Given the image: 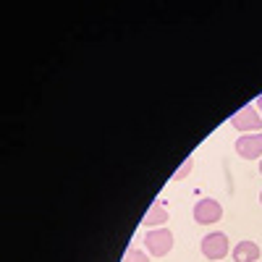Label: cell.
Masks as SVG:
<instances>
[{"mask_svg":"<svg viewBox=\"0 0 262 262\" xmlns=\"http://www.w3.org/2000/svg\"><path fill=\"white\" fill-rule=\"evenodd\" d=\"M123 262H149V257H147V252H142L139 247H131V249L126 252Z\"/></svg>","mask_w":262,"mask_h":262,"instance_id":"cell-8","label":"cell"},{"mask_svg":"<svg viewBox=\"0 0 262 262\" xmlns=\"http://www.w3.org/2000/svg\"><path fill=\"white\" fill-rule=\"evenodd\" d=\"M223 217V207L217 200H200L194 205V221L200 226H212Z\"/></svg>","mask_w":262,"mask_h":262,"instance_id":"cell-4","label":"cell"},{"mask_svg":"<svg viewBox=\"0 0 262 262\" xmlns=\"http://www.w3.org/2000/svg\"><path fill=\"white\" fill-rule=\"evenodd\" d=\"M231 126L238 128V131H244V134H259V128H262V116H259L257 107L244 105V107H238V111L231 116Z\"/></svg>","mask_w":262,"mask_h":262,"instance_id":"cell-2","label":"cell"},{"mask_svg":"<svg viewBox=\"0 0 262 262\" xmlns=\"http://www.w3.org/2000/svg\"><path fill=\"white\" fill-rule=\"evenodd\" d=\"M259 259V247L254 242H238L233 247V262H257Z\"/></svg>","mask_w":262,"mask_h":262,"instance_id":"cell-6","label":"cell"},{"mask_svg":"<svg viewBox=\"0 0 262 262\" xmlns=\"http://www.w3.org/2000/svg\"><path fill=\"white\" fill-rule=\"evenodd\" d=\"M202 254H205L207 259H212V262L223 259V257L228 254V236H226L223 231L207 233V236L202 238Z\"/></svg>","mask_w":262,"mask_h":262,"instance_id":"cell-3","label":"cell"},{"mask_svg":"<svg viewBox=\"0 0 262 262\" xmlns=\"http://www.w3.org/2000/svg\"><path fill=\"white\" fill-rule=\"evenodd\" d=\"M144 247L152 257H165L173 249V233L168 228H152L144 233Z\"/></svg>","mask_w":262,"mask_h":262,"instance_id":"cell-1","label":"cell"},{"mask_svg":"<svg viewBox=\"0 0 262 262\" xmlns=\"http://www.w3.org/2000/svg\"><path fill=\"white\" fill-rule=\"evenodd\" d=\"M191 168H194V158H186V160H184V165H181L176 173H173V181H181L184 176H189Z\"/></svg>","mask_w":262,"mask_h":262,"instance_id":"cell-9","label":"cell"},{"mask_svg":"<svg viewBox=\"0 0 262 262\" xmlns=\"http://www.w3.org/2000/svg\"><path fill=\"white\" fill-rule=\"evenodd\" d=\"M168 223V210L160 205V202H155L149 207V212H147V217H144V226H149V231L152 228H158V226H165Z\"/></svg>","mask_w":262,"mask_h":262,"instance_id":"cell-7","label":"cell"},{"mask_svg":"<svg viewBox=\"0 0 262 262\" xmlns=\"http://www.w3.org/2000/svg\"><path fill=\"white\" fill-rule=\"evenodd\" d=\"M236 152L244 160H257L262 158V131L259 134H242L236 139Z\"/></svg>","mask_w":262,"mask_h":262,"instance_id":"cell-5","label":"cell"},{"mask_svg":"<svg viewBox=\"0 0 262 262\" xmlns=\"http://www.w3.org/2000/svg\"><path fill=\"white\" fill-rule=\"evenodd\" d=\"M259 173H262V160H259Z\"/></svg>","mask_w":262,"mask_h":262,"instance_id":"cell-11","label":"cell"},{"mask_svg":"<svg viewBox=\"0 0 262 262\" xmlns=\"http://www.w3.org/2000/svg\"><path fill=\"white\" fill-rule=\"evenodd\" d=\"M259 202H262V191H259Z\"/></svg>","mask_w":262,"mask_h":262,"instance_id":"cell-12","label":"cell"},{"mask_svg":"<svg viewBox=\"0 0 262 262\" xmlns=\"http://www.w3.org/2000/svg\"><path fill=\"white\" fill-rule=\"evenodd\" d=\"M257 111H259V116H262V95L257 97Z\"/></svg>","mask_w":262,"mask_h":262,"instance_id":"cell-10","label":"cell"}]
</instances>
